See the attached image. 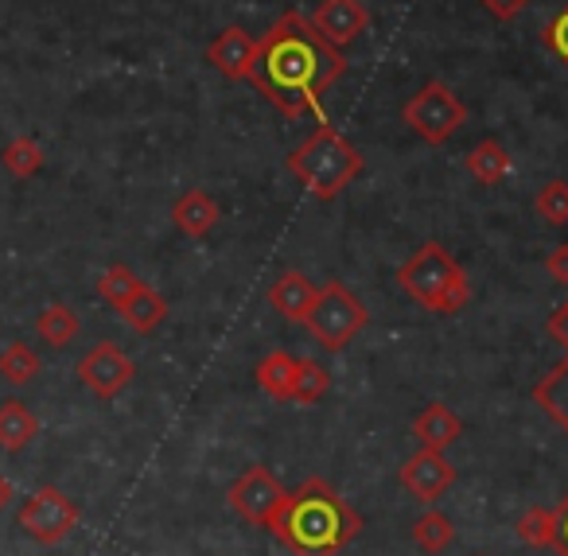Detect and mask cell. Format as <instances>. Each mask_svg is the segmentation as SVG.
<instances>
[{
  "label": "cell",
  "instance_id": "1",
  "mask_svg": "<svg viewBox=\"0 0 568 556\" xmlns=\"http://www.w3.org/2000/svg\"><path fill=\"white\" fill-rule=\"evenodd\" d=\"M343 74H347L343 51L332 48L304 12H284L257 40L250 82L284 118H304V113H324L320 98Z\"/></svg>",
  "mask_w": 568,
  "mask_h": 556
},
{
  "label": "cell",
  "instance_id": "2",
  "mask_svg": "<svg viewBox=\"0 0 568 556\" xmlns=\"http://www.w3.org/2000/svg\"><path fill=\"white\" fill-rule=\"evenodd\" d=\"M358 529V509L324 478H304L268 522V533L293 556H339Z\"/></svg>",
  "mask_w": 568,
  "mask_h": 556
},
{
  "label": "cell",
  "instance_id": "3",
  "mask_svg": "<svg viewBox=\"0 0 568 556\" xmlns=\"http://www.w3.org/2000/svg\"><path fill=\"white\" fill-rule=\"evenodd\" d=\"M284 168L308 188L312 199L335 203V199L363 175V152H358L339 129L324 121V125H316V133H312L301 149L288 152Z\"/></svg>",
  "mask_w": 568,
  "mask_h": 556
},
{
  "label": "cell",
  "instance_id": "4",
  "mask_svg": "<svg viewBox=\"0 0 568 556\" xmlns=\"http://www.w3.org/2000/svg\"><path fill=\"white\" fill-rule=\"evenodd\" d=\"M397 284H402L405 296L436 315L464 312L467 300H471V281H467L464 265L440 242L417 245V253L397 269Z\"/></svg>",
  "mask_w": 568,
  "mask_h": 556
},
{
  "label": "cell",
  "instance_id": "5",
  "mask_svg": "<svg viewBox=\"0 0 568 556\" xmlns=\"http://www.w3.org/2000/svg\"><path fill=\"white\" fill-rule=\"evenodd\" d=\"M366 323H371V312L363 300L343 281H327L316 292V304H312L304 327L316 343H324V351H343L358 331H366Z\"/></svg>",
  "mask_w": 568,
  "mask_h": 556
},
{
  "label": "cell",
  "instance_id": "6",
  "mask_svg": "<svg viewBox=\"0 0 568 556\" xmlns=\"http://www.w3.org/2000/svg\"><path fill=\"white\" fill-rule=\"evenodd\" d=\"M402 118L425 144H448L452 137L464 129L467 105L459 102V94L448 87V82L433 79V82H425L409 102H405Z\"/></svg>",
  "mask_w": 568,
  "mask_h": 556
},
{
  "label": "cell",
  "instance_id": "7",
  "mask_svg": "<svg viewBox=\"0 0 568 556\" xmlns=\"http://www.w3.org/2000/svg\"><path fill=\"white\" fill-rule=\"evenodd\" d=\"M82 514L74 506V498H67L59 486H40L36 494H28L17 509V525L40 545H59L79 529Z\"/></svg>",
  "mask_w": 568,
  "mask_h": 556
},
{
  "label": "cell",
  "instance_id": "8",
  "mask_svg": "<svg viewBox=\"0 0 568 556\" xmlns=\"http://www.w3.org/2000/svg\"><path fill=\"white\" fill-rule=\"evenodd\" d=\"M74 374H79V382L87 385L94 397L113 401L129 382H133L136 366L118 343H98V346H90V351L82 354Z\"/></svg>",
  "mask_w": 568,
  "mask_h": 556
},
{
  "label": "cell",
  "instance_id": "9",
  "mask_svg": "<svg viewBox=\"0 0 568 556\" xmlns=\"http://www.w3.org/2000/svg\"><path fill=\"white\" fill-rule=\"evenodd\" d=\"M226 498L250 525H265L268 529V522H273V514L281 509V502L288 498V491L276 483V475L268 467H250L230 486Z\"/></svg>",
  "mask_w": 568,
  "mask_h": 556
},
{
  "label": "cell",
  "instance_id": "10",
  "mask_svg": "<svg viewBox=\"0 0 568 556\" xmlns=\"http://www.w3.org/2000/svg\"><path fill=\"white\" fill-rule=\"evenodd\" d=\"M397 483H402V491L409 494V498L440 502L444 494L452 491V483H456V467H452L444 452L420 447L417 455H409V459L402 463V471H397Z\"/></svg>",
  "mask_w": 568,
  "mask_h": 556
},
{
  "label": "cell",
  "instance_id": "11",
  "mask_svg": "<svg viewBox=\"0 0 568 556\" xmlns=\"http://www.w3.org/2000/svg\"><path fill=\"white\" fill-rule=\"evenodd\" d=\"M312 28L324 36L332 48H347L371 28V9L363 0H320V9L312 12Z\"/></svg>",
  "mask_w": 568,
  "mask_h": 556
},
{
  "label": "cell",
  "instance_id": "12",
  "mask_svg": "<svg viewBox=\"0 0 568 556\" xmlns=\"http://www.w3.org/2000/svg\"><path fill=\"white\" fill-rule=\"evenodd\" d=\"M253 59H257V36H250L242 24L222 28L206 48V63L230 82H250Z\"/></svg>",
  "mask_w": 568,
  "mask_h": 556
},
{
  "label": "cell",
  "instance_id": "13",
  "mask_svg": "<svg viewBox=\"0 0 568 556\" xmlns=\"http://www.w3.org/2000/svg\"><path fill=\"white\" fill-rule=\"evenodd\" d=\"M219 219H222V206L199 188L183 191V195L172 203L175 230H180V234H187V237H206L214 226H219Z\"/></svg>",
  "mask_w": 568,
  "mask_h": 556
},
{
  "label": "cell",
  "instance_id": "14",
  "mask_svg": "<svg viewBox=\"0 0 568 556\" xmlns=\"http://www.w3.org/2000/svg\"><path fill=\"white\" fill-rule=\"evenodd\" d=\"M316 284L308 281L304 273H284L273 281V289H268V304H273V312H281L288 323H304L312 312V304H316Z\"/></svg>",
  "mask_w": 568,
  "mask_h": 556
},
{
  "label": "cell",
  "instance_id": "15",
  "mask_svg": "<svg viewBox=\"0 0 568 556\" xmlns=\"http://www.w3.org/2000/svg\"><path fill=\"white\" fill-rule=\"evenodd\" d=\"M413 436L420 439V447H433V452H448V447L456 444L459 436H464V421H459V416L452 413L448 405L433 401V405L420 408L417 421H413Z\"/></svg>",
  "mask_w": 568,
  "mask_h": 556
},
{
  "label": "cell",
  "instance_id": "16",
  "mask_svg": "<svg viewBox=\"0 0 568 556\" xmlns=\"http://www.w3.org/2000/svg\"><path fill=\"white\" fill-rule=\"evenodd\" d=\"M36 436H40V416L20 397L0 401V447L17 455V452H24Z\"/></svg>",
  "mask_w": 568,
  "mask_h": 556
},
{
  "label": "cell",
  "instance_id": "17",
  "mask_svg": "<svg viewBox=\"0 0 568 556\" xmlns=\"http://www.w3.org/2000/svg\"><path fill=\"white\" fill-rule=\"evenodd\" d=\"M464 168H467V175H471L475 183H483V188H495V183H503L506 175H510L514 160H510V152H506L503 141L487 137V141H479L471 152H467Z\"/></svg>",
  "mask_w": 568,
  "mask_h": 556
},
{
  "label": "cell",
  "instance_id": "18",
  "mask_svg": "<svg viewBox=\"0 0 568 556\" xmlns=\"http://www.w3.org/2000/svg\"><path fill=\"white\" fill-rule=\"evenodd\" d=\"M293 374H296V358L288 351L265 354V358L257 362V370H253L257 385L273 401H293Z\"/></svg>",
  "mask_w": 568,
  "mask_h": 556
},
{
  "label": "cell",
  "instance_id": "19",
  "mask_svg": "<svg viewBox=\"0 0 568 556\" xmlns=\"http://www.w3.org/2000/svg\"><path fill=\"white\" fill-rule=\"evenodd\" d=\"M534 405H541L560 428L568 432V354L534 385Z\"/></svg>",
  "mask_w": 568,
  "mask_h": 556
},
{
  "label": "cell",
  "instance_id": "20",
  "mask_svg": "<svg viewBox=\"0 0 568 556\" xmlns=\"http://www.w3.org/2000/svg\"><path fill=\"white\" fill-rule=\"evenodd\" d=\"M121 320H125L129 327L136 331V335H152V331H156L160 323L168 320V300L160 296L156 289L141 284V292H136V296L129 300L125 307H121Z\"/></svg>",
  "mask_w": 568,
  "mask_h": 556
},
{
  "label": "cell",
  "instance_id": "21",
  "mask_svg": "<svg viewBox=\"0 0 568 556\" xmlns=\"http://www.w3.org/2000/svg\"><path fill=\"white\" fill-rule=\"evenodd\" d=\"M79 331H82V323H79V315H74V307H67V304H48L40 312V320H36V335L43 338L48 346H71L74 338H79Z\"/></svg>",
  "mask_w": 568,
  "mask_h": 556
},
{
  "label": "cell",
  "instance_id": "22",
  "mask_svg": "<svg viewBox=\"0 0 568 556\" xmlns=\"http://www.w3.org/2000/svg\"><path fill=\"white\" fill-rule=\"evenodd\" d=\"M43 149L40 141H32V137H17V141L4 144V152H0V164H4V172L17 175V180H32V175L43 172Z\"/></svg>",
  "mask_w": 568,
  "mask_h": 556
},
{
  "label": "cell",
  "instance_id": "23",
  "mask_svg": "<svg viewBox=\"0 0 568 556\" xmlns=\"http://www.w3.org/2000/svg\"><path fill=\"white\" fill-rule=\"evenodd\" d=\"M40 370H43L40 354H36L28 343H9L4 351H0V377H4L9 385L36 382V377H40Z\"/></svg>",
  "mask_w": 568,
  "mask_h": 556
},
{
  "label": "cell",
  "instance_id": "24",
  "mask_svg": "<svg viewBox=\"0 0 568 556\" xmlns=\"http://www.w3.org/2000/svg\"><path fill=\"white\" fill-rule=\"evenodd\" d=\"M452 540H456V525L440 509H428V514H420L413 522V545L425 548V553H444Z\"/></svg>",
  "mask_w": 568,
  "mask_h": 556
},
{
  "label": "cell",
  "instance_id": "25",
  "mask_svg": "<svg viewBox=\"0 0 568 556\" xmlns=\"http://www.w3.org/2000/svg\"><path fill=\"white\" fill-rule=\"evenodd\" d=\"M518 537L521 545L529 548H552L557 545V509H545V506H529L526 514L518 517Z\"/></svg>",
  "mask_w": 568,
  "mask_h": 556
},
{
  "label": "cell",
  "instance_id": "26",
  "mask_svg": "<svg viewBox=\"0 0 568 556\" xmlns=\"http://www.w3.org/2000/svg\"><path fill=\"white\" fill-rule=\"evenodd\" d=\"M141 284L144 281L129 265H110L102 276H98V296H102L105 304L118 307V312H121V307H125L129 300H133L136 292H141Z\"/></svg>",
  "mask_w": 568,
  "mask_h": 556
},
{
  "label": "cell",
  "instance_id": "27",
  "mask_svg": "<svg viewBox=\"0 0 568 556\" xmlns=\"http://www.w3.org/2000/svg\"><path fill=\"white\" fill-rule=\"evenodd\" d=\"M332 390V377L320 366L316 358H296V374H293V401L296 405H312L324 393Z\"/></svg>",
  "mask_w": 568,
  "mask_h": 556
},
{
  "label": "cell",
  "instance_id": "28",
  "mask_svg": "<svg viewBox=\"0 0 568 556\" xmlns=\"http://www.w3.org/2000/svg\"><path fill=\"white\" fill-rule=\"evenodd\" d=\"M534 211L549 226H568V180H549L534 199Z\"/></svg>",
  "mask_w": 568,
  "mask_h": 556
},
{
  "label": "cell",
  "instance_id": "29",
  "mask_svg": "<svg viewBox=\"0 0 568 556\" xmlns=\"http://www.w3.org/2000/svg\"><path fill=\"white\" fill-rule=\"evenodd\" d=\"M541 43H545V48L552 51V55L560 59V63L568 67V4H565V9L557 12V17L549 20V24H545V32H541Z\"/></svg>",
  "mask_w": 568,
  "mask_h": 556
},
{
  "label": "cell",
  "instance_id": "30",
  "mask_svg": "<svg viewBox=\"0 0 568 556\" xmlns=\"http://www.w3.org/2000/svg\"><path fill=\"white\" fill-rule=\"evenodd\" d=\"M479 4H483V9H487L495 20H503V24H510V20H518L521 12H526L529 4H534V0H479Z\"/></svg>",
  "mask_w": 568,
  "mask_h": 556
},
{
  "label": "cell",
  "instance_id": "31",
  "mask_svg": "<svg viewBox=\"0 0 568 556\" xmlns=\"http://www.w3.org/2000/svg\"><path fill=\"white\" fill-rule=\"evenodd\" d=\"M545 273H549L557 284H568V242H560L557 250H549V257H545Z\"/></svg>",
  "mask_w": 568,
  "mask_h": 556
},
{
  "label": "cell",
  "instance_id": "32",
  "mask_svg": "<svg viewBox=\"0 0 568 556\" xmlns=\"http://www.w3.org/2000/svg\"><path fill=\"white\" fill-rule=\"evenodd\" d=\"M549 335H552V343H560V346H565V354H568V300L549 315Z\"/></svg>",
  "mask_w": 568,
  "mask_h": 556
},
{
  "label": "cell",
  "instance_id": "33",
  "mask_svg": "<svg viewBox=\"0 0 568 556\" xmlns=\"http://www.w3.org/2000/svg\"><path fill=\"white\" fill-rule=\"evenodd\" d=\"M557 548L560 556H568V494L560 498V506H557Z\"/></svg>",
  "mask_w": 568,
  "mask_h": 556
},
{
  "label": "cell",
  "instance_id": "34",
  "mask_svg": "<svg viewBox=\"0 0 568 556\" xmlns=\"http://www.w3.org/2000/svg\"><path fill=\"white\" fill-rule=\"evenodd\" d=\"M12 498H17V486H12V478L0 475V514L12 506Z\"/></svg>",
  "mask_w": 568,
  "mask_h": 556
},
{
  "label": "cell",
  "instance_id": "35",
  "mask_svg": "<svg viewBox=\"0 0 568 556\" xmlns=\"http://www.w3.org/2000/svg\"><path fill=\"white\" fill-rule=\"evenodd\" d=\"M479 556H483V553H479Z\"/></svg>",
  "mask_w": 568,
  "mask_h": 556
}]
</instances>
